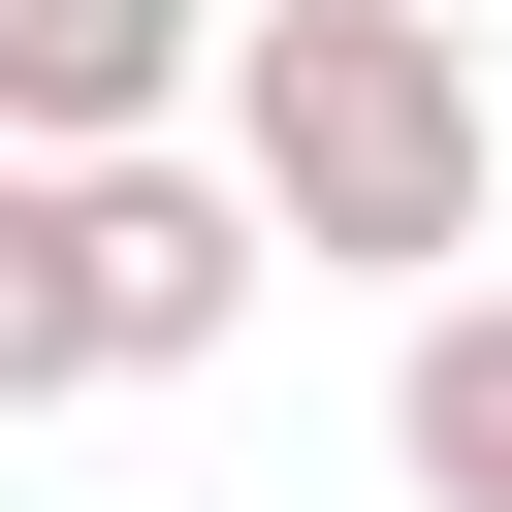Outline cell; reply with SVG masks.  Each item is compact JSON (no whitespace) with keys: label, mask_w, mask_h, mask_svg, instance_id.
<instances>
[{"label":"cell","mask_w":512,"mask_h":512,"mask_svg":"<svg viewBox=\"0 0 512 512\" xmlns=\"http://www.w3.org/2000/svg\"><path fill=\"white\" fill-rule=\"evenodd\" d=\"M64 288H96V384H192V352H256L288 224H256V160L128 128V160H64Z\"/></svg>","instance_id":"7a4b0ae2"},{"label":"cell","mask_w":512,"mask_h":512,"mask_svg":"<svg viewBox=\"0 0 512 512\" xmlns=\"http://www.w3.org/2000/svg\"><path fill=\"white\" fill-rule=\"evenodd\" d=\"M384 480H416V512H512V288H416V352H384Z\"/></svg>","instance_id":"277c9868"},{"label":"cell","mask_w":512,"mask_h":512,"mask_svg":"<svg viewBox=\"0 0 512 512\" xmlns=\"http://www.w3.org/2000/svg\"><path fill=\"white\" fill-rule=\"evenodd\" d=\"M96 384V288H64V160L0 128V416H64Z\"/></svg>","instance_id":"5b68a950"},{"label":"cell","mask_w":512,"mask_h":512,"mask_svg":"<svg viewBox=\"0 0 512 512\" xmlns=\"http://www.w3.org/2000/svg\"><path fill=\"white\" fill-rule=\"evenodd\" d=\"M192 96H224V0H0V128L32 160H128Z\"/></svg>","instance_id":"3957f363"},{"label":"cell","mask_w":512,"mask_h":512,"mask_svg":"<svg viewBox=\"0 0 512 512\" xmlns=\"http://www.w3.org/2000/svg\"><path fill=\"white\" fill-rule=\"evenodd\" d=\"M224 160H256V224H288V288H448L480 192H512L448 0H256V32H224Z\"/></svg>","instance_id":"6da1fadb"}]
</instances>
